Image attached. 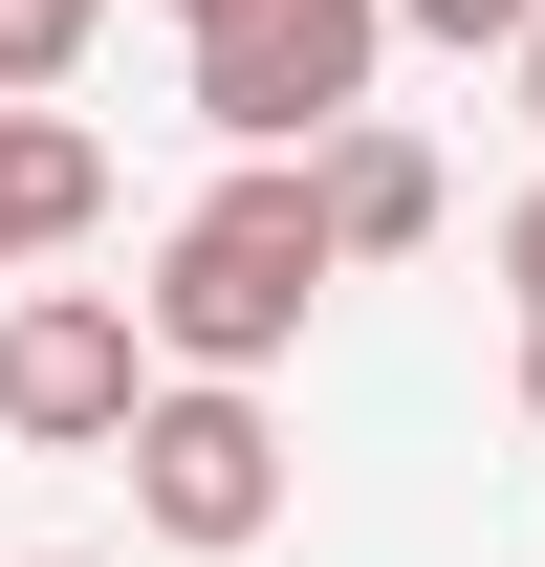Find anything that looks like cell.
<instances>
[{
    "instance_id": "6da1fadb",
    "label": "cell",
    "mask_w": 545,
    "mask_h": 567,
    "mask_svg": "<svg viewBox=\"0 0 545 567\" xmlns=\"http://www.w3.org/2000/svg\"><path fill=\"white\" fill-rule=\"evenodd\" d=\"M349 284V240H328V175L284 153V175H218L175 240H153V284H132V328H153V371H197V393H263L284 350H306V306Z\"/></svg>"
},
{
    "instance_id": "7a4b0ae2",
    "label": "cell",
    "mask_w": 545,
    "mask_h": 567,
    "mask_svg": "<svg viewBox=\"0 0 545 567\" xmlns=\"http://www.w3.org/2000/svg\"><path fill=\"white\" fill-rule=\"evenodd\" d=\"M414 22L393 0H240L197 44V132L240 153V175H284V153H328V132H371V66H393Z\"/></svg>"
},
{
    "instance_id": "3957f363",
    "label": "cell",
    "mask_w": 545,
    "mask_h": 567,
    "mask_svg": "<svg viewBox=\"0 0 545 567\" xmlns=\"http://www.w3.org/2000/svg\"><path fill=\"white\" fill-rule=\"evenodd\" d=\"M153 393H175V371H153V328L110 306V284H22V306H0V436H44V458H132Z\"/></svg>"
},
{
    "instance_id": "277c9868",
    "label": "cell",
    "mask_w": 545,
    "mask_h": 567,
    "mask_svg": "<svg viewBox=\"0 0 545 567\" xmlns=\"http://www.w3.org/2000/svg\"><path fill=\"white\" fill-rule=\"evenodd\" d=\"M132 524H153V546H197V567H240V546L284 524V415L175 371V393L132 415Z\"/></svg>"
},
{
    "instance_id": "5b68a950",
    "label": "cell",
    "mask_w": 545,
    "mask_h": 567,
    "mask_svg": "<svg viewBox=\"0 0 545 567\" xmlns=\"http://www.w3.org/2000/svg\"><path fill=\"white\" fill-rule=\"evenodd\" d=\"M110 218V132L88 110H0V262H66Z\"/></svg>"
},
{
    "instance_id": "8992f818",
    "label": "cell",
    "mask_w": 545,
    "mask_h": 567,
    "mask_svg": "<svg viewBox=\"0 0 545 567\" xmlns=\"http://www.w3.org/2000/svg\"><path fill=\"white\" fill-rule=\"evenodd\" d=\"M306 175H328V240H349V262H414V240H436V153H414L393 110H371V132H328Z\"/></svg>"
},
{
    "instance_id": "52a82bcc",
    "label": "cell",
    "mask_w": 545,
    "mask_h": 567,
    "mask_svg": "<svg viewBox=\"0 0 545 567\" xmlns=\"http://www.w3.org/2000/svg\"><path fill=\"white\" fill-rule=\"evenodd\" d=\"M88 22H110V0H0V110H44V87L88 66Z\"/></svg>"
},
{
    "instance_id": "ba28073f",
    "label": "cell",
    "mask_w": 545,
    "mask_h": 567,
    "mask_svg": "<svg viewBox=\"0 0 545 567\" xmlns=\"http://www.w3.org/2000/svg\"><path fill=\"white\" fill-rule=\"evenodd\" d=\"M393 22H414V44H502V66L545 44V0H393Z\"/></svg>"
},
{
    "instance_id": "9c48e42d",
    "label": "cell",
    "mask_w": 545,
    "mask_h": 567,
    "mask_svg": "<svg viewBox=\"0 0 545 567\" xmlns=\"http://www.w3.org/2000/svg\"><path fill=\"white\" fill-rule=\"evenodd\" d=\"M502 284H524V328H545V175L502 197Z\"/></svg>"
},
{
    "instance_id": "30bf717a",
    "label": "cell",
    "mask_w": 545,
    "mask_h": 567,
    "mask_svg": "<svg viewBox=\"0 0 545 567\" xmlns=\"http://www.w3.org/2000/svg\"><path fill=\"white\" fill-rule=\"evenodd\" d=\"M218 22H240V0H175V44H218Z\"/></svg>"
},
{
    "instance_id": "8fae6325",
    "label": "cell",
    "mask_w": 545,
    "mask_h": 567,
    "mask_svg": "<svg viewBox=\"0 0 545 567\" xmlns=\"http://www.w3.org/2000/svg\"><path fill=\"white\" fill-rule=\"evenodd\" d=\"M524 415H545V328H524Z\"/></svg>"
},
{
    "instance_id": "7c38bea8",
    "label": "cell",
    "mask_w": 545,
    "mask_h": 567,
    "mask_svg": "<svg viewBox=\"0 0 545 567\" xmlns=\"http://www.w3.org/2000/svg\"><path fill=\"white\" fill-rule=\"evenodd\" d=\"M524 110H545V44H524Z\"/></svg>"
},
{
    "instance_id": "4fadbf2b",
    "label": "cell",
    "mask_w": 545,
    "mask_h": 567,
    "mask_svg": "<svg viewBox=\"0 0 545 567\" xmlns=\"http://www.w3.org/2000/svg\"><path fill=\"white\" fill-rule=\"evenodd\" d=\"M44 567H88V546H44Z\"/></svg>"
}]
</instances>
